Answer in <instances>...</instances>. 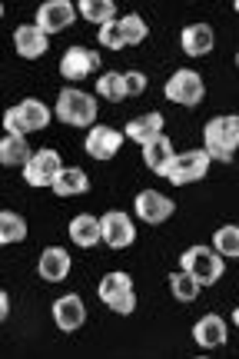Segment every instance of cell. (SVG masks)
Returning a JSON list of instances; mask_svg holds the SVG:
<instances>
[{
	"label": "cell",
	"mask_w": 239,
	"mask_h": 359,
	"mask_svg": "<svg viewBox=\"0 0 239 359\" xmlns=\"http://www.w3.org/2000/svg\"><path fill=\"white\" fill-rule=\"evenodd\" d=\"M30 156L34 154L27 150V137H13V133L4 137V143H0V163H4V167H20Z\"/></svg>",
	"instance_id": "22"
},
{
	"label": "cell",
	"mask_w": 239,
	"mask_h": 359,
	"mask_svg": "<svg viewBox=\"0 0 239 359\" xmlns=\"http://www.w3.org/2000/svg\"><path fill=\"white\" fill-rule=\"evenodd\" d=\"M100 299L107 306L120 313V316H130L137 309V293H133V280L126 273H107L100 280Z\"/></svg>",
	"instance_id": "4"
},
{
	"label": "cell",
	"mask_w": 239,
	"mask_h": 359,
	"mask_svg": "<svg viewBox=\"0 0 239 359\" xmlns=\"http://www.w3.org/2000/svg\"><path fill=\"white\" fill-rule=\"evenodd\" d=\"M17 114H20V120H24L27 133L30 130H43L47 123H50V107L40 100H24L20 107H17Z\"/></svg>",
	"instance_id": "23"
},
{
	"label": "cell",
	"mask_w": 239,
	"mask_h": 359,
	"mask_svg": "<svg viewBox=\"0 0 239 359\" xmlns=\"http://www.w3.org/2000/svg\"><path fill=\"white\" fill-rule=\"evenodd\" d=\"M170 286H173V296H177L179 303H193V299L200 296V283L193 280L186 269L173 273V276H170Z\"/></svg>",
	"instance_id": "28"
},
{
	"label": "cell",
	"mask_w": 239,
	"mask_h": 359,
	"mask_svg": "<svg viewBox=\"0 0 239 359\" xmlns=\"http://www.w3.org/2000/svg\"><path fill=\"white\" fill-rule=\"evenodd\" d=\"M236 13H239V0H236Z\"/></svg>",
	"instance_id": "35"
},
{
	"label": "cell",
	"mask_w": 239,
	"mask_h": 359,
	"mask_svg": "<svg viewBox=\"0 0 239 359\" xmlns=\"http://www.w3.org/2000/svg\"><path fill=\"white\" fill-rule=\"evenodd\" d=\"M4 127H7V133H13V137H27V127H24V120H20V114H17V107H11V110L4 114Z\"/></svg>",
	"instance_id": "32"
},
{
	"label": "cell",
	"mask_w": 239,
	"mask_h": 359,
	"mask_svg": "<svg viewBox=\"0 0 239 359\" xmlns=\"http://www.w3.org/2000/svg\"><path fill=\"white\" fill-rule=\"evenodd\" d=\"M179 263H183V269H186L200 286H213V283L223 276V269H226V263L219 259V253L210 250V246H189Z\"/></svg>",
	"instance_id": "3"
},
{
	"label": "cell",
	"mask_w": 239,
	"mask_h": 359,
	"mask_svg": "<svg viewBox=\"0 0 239 359\" xmlns=\"http://www.w3.org/2000/svg\"><path fill=\"white\" fill-rule=\"evenodd\" d=\"M70 240H74L76 246H97L103 240V226L97 217H90V213H83V217L70 219Z\"/></svg>",
	"instance_id": "20"
},
{
	"label": "cell",
	"mask_w": 239,
	"mask_h": 359,
	"mask_svg": "<svg viewBox=\"0 0 239 359\" xmlns=\"http://www.w3.org/2000/svg\"><path fill=\"white\" fill-rule=\"evenodd\" d=\"M120 24V34H123V43L130 47V43H139V40H146V20L139 17V13H130V17H123V20H116Z\"/></svg>",
	"instance_id": "29"
},
{
	"label": "cell",
	"mask_w": 239,
	"mask_h": 359,
	"mask_svg": "<svg viewBox=\"0 0 239 359\" xmlns=\"http://www.w3.org/2000/svg\"><path fill=\"white\" fill-rule=\"evenodd\" d=\"M126 137L133 143H139V147H146V143H153V140H160L163 137V114H143V116H133L130 123H126V130H123Z\"/></svg>",
	"instance_id": "14"
},
{
	"label": "cell",
	"mask_w": 239,
	"mask_h": 359,
	"mask_svg": "<svg viewBox=\"0 0 239 359\" xmlns=\"http://www.w3.org/2000/svg\"><path fill=\"white\" fill-rule=\"evenodd\" d=\"M203 140H206V154L213 160L233 163V154L239 147V116H213L203 130Z\"/></svg>",
	"instance_id": "1"
},
{
	"label": "cell",
	"mask_w": 239,
	"mask_h": 359,
	"mask_svg": "<svg viewBox=\"0 0 239 359\" xmlns=\"http://www.w3.org/2000/svg\"><path fill=\"white\" fill-rule=\"evenodd\" d=\"M173 200L170 196H163L160 190H143L137 196V217L143 219V223H163V219L173 217Z\"/></svg>",
	"instance_id": "10"
},
{
	"label": "cell",
	"mask_w": 239,
	"mask_h": 359,
	"mask_svg": "<svg viewBox=\"0 0 239 359\" xmlns=\"http://www.w3.org/2000/svg\"><path fill=\"white\" fill-rule=\"evenodd\" d=\"M83 320H87V309H83V299H80L76 293H67V296H60V299L53 303V323L60 326L63 333L80 330Z\"/></svg>",
	"instance_id": "12"
},
{
	"label": "cell",
	"mask_w": 239,
	"mask_h": 359,
	"mask_svg": "<svg viewBox=\"0 0 239 359\" xmlns=\"http://www.w3.org/2000/svg\"><path fill=\"white\" fill-rule=\"evenodd\" d=\"M183 50L189 57H206V53L213 50V27L210 24H189L183 30Z\"/></svg>",
	"instance_id": "19"
},
{
	"label": "cell",
	"mask_w": 239,
	"mask_h": 359,
	"mask_svg": "<svg viewBox=\"0 0 239 359\" xmlns=\"http://www.w3.org/2000/svg\"><path fill=\"white\" fill-rule=\"evenodd\" d=\"M80 13L87 20H93V24L107 27V24H114L116 7H114V0H80Z\"/></svg>",
	"instance_id": "25"
},
{
	"label": "cell",
	"mask_w": 239,
	"mask_h": 359,
	"mask_svg": "<svg viewBox=\"0 0 239 359\" xmlns=\"http://www.w3.org/2000/svg\"><path fill=\"white\" fill-rule=\"evenodd\" d=\"M13 47H17L20 57L37 60V57H43V50H47V34H43L37 24H24V27H17V34H13Z\"/></svg>",
	"instance_id": "15"
},
{
	"label": "cell",
	"mask_w": 239,
	"mask_h": 359,
	"mask_svg": "<svg viewBox=\"0 0 239 359\" xmlns=\"http://www.w3.org/2000/svg\"><path fill=\"white\" fill-rule=\"evenodd\" d=\"M123 83H126V97H137L146 90V74H139V70H130L123 74Z\"/></svg>",
	"instance_id": "31"
},
{
	"label": "cell",
	"mask_w": 239,
	"mask_h": 359,
	"mask_svg": "<svg viewBox=\"0 0 239 359\" xmlns=\"http://www.w3.org/2000/svg\"><path fill=\"white\" fill-rule=\"evenodd\" d=\"M193 339H196L203 349L223 346V343H226V323L219 320L216 313H210V316H203V320L193 326Z\"/></svg>",
	"instance_id": "18"
},
{
	"label": "cell",
	"mask_w": 239,
	"mask_h": 359,
	"mask_svg": "<svg viewBox=\"0 0 239 359\" xmlns=\"http://www.w3.org/2000/svg\"><path fill=\"white\" fill-rule=\"evenodd\" d=\"M7 306H11V299H7V293H0V320L7 316Z\"/></svg>",
	"instance_id": "33"
},
{
	"label": "cell",
	"mask_w": 239,
	"mask_h": 359,
	"mask_svg": "<svg viewBox=\"0 0 239 359\" xmlns=\"http://www.w3.org/2000/svg\"><path fill=\"white\" fill-rule=\"evenodd\" d=\"M203 93H206V87H203V77L196 70H177L173 77L166 80V100L173 103L196 107L203 100Z\"/></svg>",
	"instance_id": "7"
},
{
	"label": "cell",
	"mask_w": 239,
	"mask_h": 359,
	"mask_svg": "<svg viewBox=\"0 0 239 359\" xmlns=\"http://www.w3.org/2000/svg\"><path fill=\"white\" fill-rule=\"evenodd\" d=\"M123 137L126 133H120V130H114V127H93L87 133V154L93 156V160H110V156H116Z\"/></svg>",
	"instance_id": "13"
},
{
	"label": "cell",
	"mask_w": 239,
	"mask_h": 359,
	"mask_svg": "<svg viewBox=\"0 0 239 359\" xmlns=\"http://www.w3.org/2000/svg\"><path fill=\"white\" fill-rule=\"evenodd\" d=\"M57 116L63 123H70V127H90L97 120V100L90 93H83V90L67 87L57 97Z\"/></svg>",
	"instance_id": "2"
},
{
	"label": "cell",
	"mask_w": 239,
	"mask_h": 359,
	"mask_svg": "<svg viewBox=\"0 0 239 359\" xmlns=\"http://www.w3.org/2000/svg\"><path fill=\"white\" fill-rule=\"evenodd\" d=\"M100 226H103V240H107V246H114V250H126V246L133 243V236H137L130 217L120 213V210H110V213L100 219Z\"/></svg>",
	"instance_id": "11"
},
{
	"label": "cell",
	"mask_w": 239,
	"mask_h": 359,
	"mask_svg": "<svg viewBox=\"0 0 239 359\" xmlns=\"http://www.w3.org/2000/svg\"><path fill=\"white\" fill-rule=\"evenodd\" d=\"M87 190H90V180L80 167H63V173L53 183L57 196H76V193H87Z\"/></svg>",
	"instance_id": "21"
},
{
	"label": "cell",
	"mask_w": 239,
	"mask_h": 359,
	"mask_svg": "<svg viewBox=\"0 0 239 359\" xmlns=\"http://www.w3.org/2000/svg\"><path fill=\"white\" fill-rule=\"evenodd\" d=\"M60 173H63V160L50 147H47V150H37V154L24 163V180L30 187H53Z\"/></svg>",
	"instance_id": "5"
},
{
	"label": "cell",
	"mask_w": 239,
	"mask_h": 359,
	"mask_svg": "<svg viewBox=\"0 0 239 359\" xmlns=\"http://www.w3.org/2000/svg\"><path fill=\"white\" fill-rule=\"evenodd\" d=\"M97 40H100V47H107V50H123V34H120V24H107L100 27V34H97Z\"/></svg>",
	"instance_id": "30"
},
{
	"label": "cell",
	"mask_w": 239,
	"mask_h": 359,
	"mask_svg": "<svg viewBox=\"0 0 239 359\" xmlns=\"http://www.w3.org/2000/svg\"><path fill=\"white\" fill-rule=\"evenodd\" d=\"M67 273H70V253L60 246H47L40 253V276L47 283H60L67 280Z\"/></svg>",
	"instance_id": "16"
},
{
	"label": "cell",
	"mask_w": 239,
	"mask_h": 359,
	"mask_svg": "<svg viewBox=\"0 0 239 359\" xmlns=\"http://www.w3.org/2000/svg\"><path fill=\"white\" fill-rule=\"evenodd\" d=\"M97 93L107 97L110 103H120L126 100V83H123V74H114V70H107L100 80H97Z\"/></svg>",
	"instance_id": "27"
},
{
	"label": "cell",
	"mask_w": 239,
	"mask_h": 359,
	"mask_svg": "<svg viewBox=\"0 0 239 359\" xmlns=\"http://www.w3.org/2000/svg\"><path fill=\"white\" fill-rule=\"evenodd\" d=\"M213 246L219 257H229V259H239V226H219L213 236Z\"/></svg>",
	"instance_id": "26"
},
{
	"label": "cell",
	"mask_w": 239,
	"mask_h": 359,
	"mask_svg": "<svg viewBox=\"0 0 239 359\" xmlns=\"http://www.w3.org/2000/svg\"><path fill=\"white\" fill-rule=\"evenodd\" d=\"M74 17H76V7L70 0H47V4L37 11V27L50 37V34L67 30V27L74 24Z\"/></svg>",
	"instance_id": "8"
},
{
	"label": "cell",
	"mask_w": 239,
	"mask_h": 359,
	"mask_svg": "<svg viewBox=\"0 0 239 359\" xmlns=\"http://www.w3.org/2000/svg\"><path fill=\"white\" fill-rule=\"evenodd\" d=\"M233 323H236V326H239V309H236V313H233Z\"/></svg>",
	"instance_id": "34"
},
{
	"label": "cell",
	"mask_w": 239,
	"mask_h": 359,
	"mask_svg": "<svg viewBox=\"0 0 239 359\" xmlns=\"http://www.w3.org/2000/svg\"><path fill=\"white\" fill-rule=\"evenodd\" d=\"M27 236V219L17 217L13 210L0 213V243H20Z\"/></svg>",
	"instance_id": "24"
},
{
	"label": "cell",
	"mask_w": 239,
	"mask_h": 359,
	"mask_svg": "<svg viewBox=\"0 0 239 359\" xmlns=\"http://www.w3.org/2000/svg\"><path fill=\"white\" fill-rule=\"evenodd\" d=\"M143 160H146V167H150L156 177H166V173H170V167H173V160H177V154H173V143L166 140V137L146 143V147H143Z\"/></svg>",
	"instance_id": "17"
},
{
	"label": "cell",
	"mask_w": 239,
	"mask_h": 359,
	"mask_svg": "<svg viewBox=\"0 0 239 359\" xmlns=\"http://www.w3.org/2000/svg\"><path fill=\"white\" fill-rule=\"evenodd\" d=\"M210 160H213V156L206 154V150H186V154H177V160H173V167H170L166 180H170V183H177V187L196 183V180L206 177Z\"/></svg>",
	"instance_id": "6"
},
{
	"label": "cell",
	"mask_w": 239,
	"mask_h": 359,
	"mask_svg": "<svg viewBox=\"0 0 239 359\" xmlns=\"http://www.w3.org/2000/svg\"><path fill=\"white\" fill-rule=\"evenodd\" d=\"M97 67H100L97 50H87V47H70V50L63 53V60H60V74L67 80H83V77H90Z\"/></svg>",
	"instance_id": "9"
},
{
	"label": "cell",
	"mask_w": 239,
	"mask_h": 359,
	"mask_svg": "<svg viewBox=\"0 0 239 359\" xmlns=\"http://www.w3.org/2000/svg\"><path fill=\"white\" fill-rule=\"evenodd\" d=\"M236 64H239V57H236Z\"/></svg>",
	"instance_id": "36"
}]
</instances>
